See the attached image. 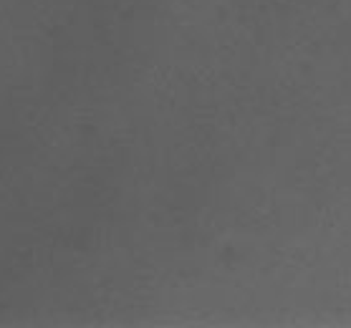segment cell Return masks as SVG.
Here are the masks:
<instances>
[]
</instances>
